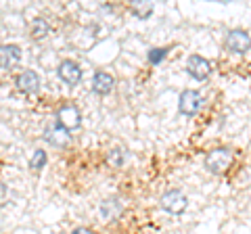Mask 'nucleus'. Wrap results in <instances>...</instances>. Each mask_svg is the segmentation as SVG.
Instances as JSON below:
<instances>
[{
	"instance_id": "nucleus-7",
	"label": "nucleus",
	"mask_w": 251,
	"mask_h": 234,
	"mask_svg": "<svg viewBox=\"0 0 251 234\" xmlns=\"http://www.w3.org/2000/svg\"><path fill=\"white\" fill-rule=\"evenodd\" d=\"M201 105H203V96L199 94V90H184L178 96V111L186 117L197 115Z\"/></svg>"
},
{
	"instance_id": "nucleus-8",
	"label": "nucleus",
	"mask_w": 251,
	"mask_h": 234,
	"mask_svg": "<svg viewBox=\"0 0 251 234\" xmlns=\"http://www.w3.org/2000/svg\"><path fill=\"white\" fill-rule=\"evenodd\" d=\"M57 75H59V80L63 82V84H67V86H77L82 82V67L75 63V61H69V59H65V61H61L59 63V67H57Z\"/></svg>"
},
{
	"instance_id": "nucleus-18",
	"label": "nucleus",
	"mask_w": 251,
	"mask_h": 234,
	"mask_svg": "<svg viewBox=\"0 0 251 234\" xmlns=\"http://www.w3.org/2000/svg\"><path fill=\"white\" fill-rule=\"evenodd\" d=\"M9 203V188H6L4 182H0V207Z\"/></svg>"
},
{
	"instance_id": "nucleus-13",
	"label": "nucleus",
	"mask_w": 251,
	"mask_h": 234,
	"mask_svg": "<svg viewBox=\"0 0 251 234\" xmlns=\"http://www.w3.org/2000/svg\"><path fill=\"white\" fill-rule=\"evenodd\" d=\"M49 34H50V25H49V21H46L44 17L31 19V23H29V36L34 38V40H44Z\"/></svg>"
},
{
	"instance_id": "nucleus-12",
	"label": "nucleus",
	"mask_w": 251,
	"mask_h": 234,
	"mask_svg": "<svg viewBox=\"0 0 251 234\" xmlns=\"http://www.w3.org/2000/svg\"><path fill=\"white\" fill-rule=\"evenodd\" d=\"M113 86H115V80H113L111 73L97 71L92 75V92H94V94L105 96V94H109V92L113 90Z\"/></svg>"
},
{
	"instance_id": "nucleus-9",
	"label": "nucleus",
	"mask_w": 251,
	"mask_h": 234,
	"mask_svg": "<svg viewBox=\"0 0 251 234\" xmlns=\"http://www.w3.org/2000/svg\"><path fill=\"white\" fill-rule=\"evenodd\" d=\"M15 86H17V90L23 92V94H34V92L40 90V75H38L34 69H25V71H21L17 77H15Z\"/></svg>"
},
{
	"instance_id": "nucleus-6",
	"label": "nucleus",
	"mask_w": 251,
	"mask_h": 234,
	"mask_svg": "<svg viewBox=\"0 0 251 234\" xmlns=\"http://www.w3.org/2000/svg\"><path fill=\"white\" fill-rule=\"evenodd\" d=\"M186 73L197 82H205L211 73V63L201 54H191L186 61Z\"/></svg>"
},
{
	"instance_id": "nucleus-16",
	"label": "nucleus",
	"mask_w": 251,
	"mask_h": 234,
	"mask_svg": "<svg viewBox=\"0 0 251 234\" xmlns=\"http://www.w3.org/2000/svg\"><path fill=\"white\" fill-rule=\"evenodd\" d=\"M168 52H170V48L168 46H159V48H151L147 52V61L151 65H159V63H163V59L168 57Z\"/></svg>"
},
{
	"instance_id": "nucleus-4",
	"label": "nucleus",
	"mask_w": 251,
	"mask_h": 234,
	"mask_svg": "<svg viewBox=\"0 0 251 234\" xmlns=\"http://www.w3.org/2000/svg\"><path fill=\"white\" fill-rule=\"evenodd\" d=\"M42 138H44V142H49L50 146H54V149H65V146L72 142V132L61 128L59 123L54 121V123H50V126L44 128Z\"/></svg>"
},
{
	"instance_id": "nucleus-15",
	"label": "nucleus",
	"mask_w": 251,
	"mask_h": 234,
	"mask_svg": "<svg viewBox=\"0 0 251 234\" xmlns=\"http://www.w3.org/2000/svg\"><path fill=\"white\" fill-rule=\"evenodd\" d=\"M126 159H128V151L120 149V146H115V149H111L107 153V163L113 167H122L126 163Z\"/></svg>"
},
{
	"instance_id": "nucleus-19",
	"label": "nucleus",
	"mask_w": 251,
	"mask_h": 234,
	"mask_svg": "<svg viewBox=\"0 0 251 234\" xmlns=\"http://www.w3.org/2000/svg\"><path fill=\"white\" fill-rule=\"evenodd\" d=\"M72 234H94L92 230H88V228H75Z\"/></svg>"
},
{
	"instance_id": "nucleus-2",
	"label": "nucleus",
	"mask_w": 251,
	"mask_h": 234,
	"mask_svg": "<svg viewBox=\"0 0 251 234\" xmlns=\"http://www.w3.org/2000/svg\"><path fill=\"white\" fill-rule=\"evenodd\" d=\"M224 46L232 54H245L251 48V36L245 29H230L224 38Z\"/></svg>"
},
{
	"instance_id": "nucleus-14",
	"label": "nucleus",
	"mask_w": 251,
	"mask_h": 234,
	"mask_svg": "<svg viewBox=\"0 0 251 234\" xmlns=\"http://www.w3.org/2000/svg\"><path fill=\"white\" fill-rule=\"evenodd\" d=\"M153 9L155 6L151 2H132V6H130V11L136 19H149L153 15Z\"/></svg>"
},
{
	"instance_id": "nucleus-1",
	"label": "nucleus",
	"mask_w": 251,
	"mask_h": 234,
	"mask_svg": "<svg viewBox=\"0 0 251 234\" xmlns=\"http://www.w3.org/2000/svg\"><path fill=\"white\" fill-rule=\"evenodd\" d=\"M232 165V151L226 149V146H218V149L209 151L205 157V167L211 171V174H226Z\"/></svg>"
},
{
	"instance_id": "nucleus-5",
	"label": "nucleus",
	"mask_w": 251,
	"mask_h": 234,
	"mask_svg": "<svg viewBox=\"0 0 251 234\" xmlns=\"http://www.w3.org/2000/svg\"><path fill=\"white\" fill-rule=\"evenodd\" d=\"M159 205H161L163 211H168L172 215H178L188 207V199H186V194L180 192V190H168L166 194H161Z\"/></svg>"
},
{
	"instance_id": "nucleus-3",
	"label": "nucleus",
	"mask_w": 251,
	"mask_h": 234,
	"mask_svg": "<svg viewBox=\"0 0 251 234\" xmlns=\"http://www.w3.org/2000/svg\"><path fill=\"white\" fill-rule=\"evenodd\" d=\"M54 119H57V123L61 128L72 132V130H77L82 126V111L75 105H63V107H59Z\"/></svg>"
},
{
	"instance_id": "nucleus-10",
	"label": "nucleus",
	"mask_w": 251,
	"mask_h": 234,
	"mask_svg": "<svg viewBox=\"0 0 251 234\" xmlns=\"http://www.w3.org/2000/svg\"><path fill=\"white\" fill-rule=\"evenodd\" d=\"M99 211H100V217L107 222H115L117 217L124 213V203L120 197H109V199H103L99 205Z\"/></svg>"
},
{
	"instance_id": "nucleus-17",
	"label": "nucleus",
	"mask_w": 251,
	"mask_h": 234,
	"mask_svg": "<svg viewBox=\"0 0 251 234\" xmlns=\"http://www.w3.org/2000/svg\"><path fill=\"white\" fill-rule=\"evenodd\" d=\"M46 161H49V157H46V151L36 149L34 155H31V159H29V167L34 169V171H40L46 165Z\"/></svg>"
},
{
	"instance_id": "nucleus-11",
	"label": "nucleus",
	"mask_w": 251,
	"mask_h": 234,
	"mask_svg": "<svg viewBox=\"0 0 251 234\" xmlns=\"http://www.w3.org/2000/svg\"><path fill=\"white\" fill-rule=\"evenodd\" d=\"M21 61V48L17 44H2L0 46V69H13Z\"/></svg>"
}]
</instances>
